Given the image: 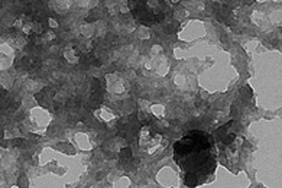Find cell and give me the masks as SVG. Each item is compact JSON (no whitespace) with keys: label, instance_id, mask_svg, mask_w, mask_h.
<instances>
[{"label":"cell","instance_id":"obj_4","mask_svg":"<svg viewBox=\"0 0 282 188\" xmlns=\"http://www.w3.org/2000/svg\"><path fill=\"white\" fill-rule=\"evenodd\" d=\"M91 90H93V93H102V86H100V81L97 78H94L91 81Z\"/></svg>","mask_w":282,"mask_h":188},{"label":"cell","instance_id":"obj_8","mask_svg":"<svg viewBox=\"0 0 282 188\" xmlns=\"http://www.w3.org/2000/svg\"><path fill=\"white\" fill-rule=\"evenodd\" d=\"M178 29V23H171V25H168V28H166V30L168 32H174V30H177Z\"/></svg>","mask_w":282,"mask_h":188},{"label":"cell","instance_id":"obj_9","mask_svg":"<svg viewBox=\"0 0 282 188\" xmlns=\"http://www.w3.org/2000/svg\"><path fill=\"white\" fill-rule=\"evenodd\" d=\"M8 96V91L4 90L3 87H0V98H3V97H6Z\"/></svg>","mask_w":282,"mask_h":188},{"label":"cell","instance_id":"obj_1","mask_svg":"<svg viewBox=\"0 0 282 188\" xmlns=\"http://www.w3.org/2000/svg\"><path fill=\"white\" fill-rule=\"evenodd\" d=\"M184 181H185V185H188V187H197V184H198V178H197V174L194 172H188L185 174V177H184Z\"/></svg>","mask_w":282,"mask_h":188},{"label":"cell","instance_id":"obj_2","mask_svg":"<svg viewBox=\"0 0 282 188\" xmlns=\"http://www.w3.org/2000/svg\"><path fill=\"white\" fill-rule=\"evenodd\" d=\"M120 158L123 159V161H130L132 159V149L129 146L126 148H122L120 149Z\"/></svg>","mask_w":282,"mask_h":188},{"label":"cell","instance_id":"obj_7","mask_svg":"<svg viewBox=\"0 0 282 188\" xmlns=\"http://www.w3.org/2000/svg\"><path fill=\"white\" fill-rule=\"evenodd\" d=\"M13 145H18V146H25V145H26V140H25V139H15V140H13Z\"/></svg>","mask_w":282,"mask_h":188},{"label":"cell","instance_id":"obj_10","mask_svg":"<svg viewBox=\"0 0 282 188\" xmlns=\"http://www.w3.org/2000/svg\"><path fill=\"white\" fill-rule=\"evenodd\" d=\"M96 178H97V180H102V178H103V174H102V172H98V174H97V177H96Z\"/></svg>","mask_w":282,"mask_h":188},{"label":"cell","instance_id":"obj_6","mask_svg":"<svg viewBox=\"0 0 282 188\" xmlns=\"http://www.w3.org/2000/svg\"><path fill=\"white\" fill-rule=\"evenodd\" d=\"M234 139H236V135H234V133H229V135H226L224 138H223V143H226V145H230V143L233 142Z\"/></svg>","mask_w":282,"mask_h":188},{"label":"cell","instance_id":"obj_5","mask_svg":"<svg viewBox=\"0 0 282 188\" xmlns=\"http://www.w3.org/2000/svg\"><path fill=\"white\" fill-rule=\"evenodd\" d=\"M98 18H100V15H98V10L96 9V10H91L90 13H88V16H87V20H88V22H93V20H97Z\"/></svg>","mask_w":282,"mask_h":188},{"label":"cell","instance_id":"obj_3","mask_svg":"<svg viewBox=\"0 0 282 188\" xmlns=\"http://www.w3.org/2000/svg\"><path fill=\"white\" fill-rule=\"evenodd\" d=\"M240 94L243 96L244 98H252L253 91H252V88H250V87L244 86V87H242V88H240Z\"/></svg>","mask_w":282,"mask_h":188}]
</instances>
